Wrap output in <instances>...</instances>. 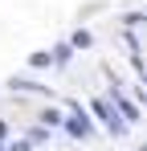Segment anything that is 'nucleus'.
I'll list each match as a JSON object with an SVG mask.
<instances>
[{
    "instance_id": "5",
    "label": "nucleus",
    "mask_w": 147,
    "mask_h": 151,
    "mask_svg": "<svg viewBox=\"0 0 147 151\" xmlns=\"http://www.w3.org/2000/svg\"><path fill=\"white\" fill-rule=\"evenodd\" d=\"M70 45H74V49H90V45H94V37H90L86 29H78V33L70 37Z\"/></svg>"
},
{
    "instance_id": "9",
    "label": "nucleus",
    "mask_w": 147,
    "mask_h": 151,
    "mask_svg": "<svg viewBox=\"0 0 147 151\" xmlns=\"http://www.w3.org/2000/svg\"><path fill=\"white\" fill-rule=\"evenodd\" d=\"M143 86H147V74H143Z\"/></svg>"
},
{
    "instance_id": "1",
    "label": "nucleus",
    "mask_w": 147,
    "mask_h": 151,
    "mask_svg": "<svg viewBox=\"0 0 147 151\" xmlns=\"http://www.w3.org/2000/svg\"><path fill=\"white\" fill-rule=\"evenodd\" d=\"M90 110L102 119V127H106L115 139H122V135H127V119H122V114H119V110H115L106 98H90Z\"/></svg>"
},
{
    "instance_id": "8",
    "label": "nucleus",
    "mask_w": 147,
    "mask_h": 151,
    "mask_svg": "<svg viewBox=\"0 0 147 151\" xmlns=\"http://www.w3.org/2000/svg\"><path fill=\"white\" fill-rule=\"evenodd\" d=\"M4 139H8V127H4V123H0V143H4Z\"/></svg>"
},
{
    "instance_id": "3",
    "label": "nucleus",
    "mask_w": 147,
    "mask_h": 151,
    "mask_svg": "<svg viewBox=\"0 0 147 151\" xmlns=\"http://www.w3.org/2000/svg\"><path fill=\"white\" fill-rule=\"evenodd\" d=\"M110 106L119 110V114L127 119V123H135V119H139V110H135V102H131V98H122V94H110Z\"/></svg>"
},
{
    "instance_id": "10",
    "label": "nucleus",
    "mask_w": 147,
    "mask_h": 151,
    "mask_svg": "<svg viewBox=\"0 0 147 151\" xmlns=\"http://www.w3.org/2000/svg\"><path fill=\"white\" fill-rule=\"evenodd\" d=\"M139 151H147V143H143V147H139Z\"/></svg>"
},
{
    "instance_id": "4",
    "label": "nucleus",
    "mask_w": 147,
    "mask_h": 151,
    "mask_svg": "<svg viewBox=\"0 0 147 151\" xmlns=\"http://www.w3.org/2000/svg\"><path fill=\"white\" fill-rule=\"evenodd\" d=\"M8 86H12V90H33V94H49V90L41 86V82H29V78H12Z\"/></svg>"
},
{
    "instance_id": "7",
    "label": "nucleus",
    "mask_w": 147,
    "mask_h": 151,
    "mask_svg": "<svg viewBox=\"0 0 147 151\" xmlns=\"http://www.w3.org/2000/svg\"><path fill=\"white\" fill-rule=\"evenodd\" d=\"M29 147H33V143L24 139V143H12V147H8V151H29Z\"/></svg>"
},
{
    "instance_id": "6",
    "label": "nucleus",
    "mask_w": 147,
    "mask_h": 151,
    "mask_svg": "<svg viewBox=\"0 0 147 151\" xmlns=\"http://www.w3.org/2000/svg\"><path fill=\"white\" fill-rule=\"evenodd\" d=\"M29 65L33 70H49L53 65V53H29Z\"/></svg>"
},
{
    "instance_id": "2",
    "label": "nucleus",
    "mask_w": 147,
    "mask_h": 151,
    "mask_svg": "<svg viewBox=\"0 0 147 151\" xmlns=\"http://www.w3.org/2000/svg\"><path fill=\"white\" fill-rule=\"evenodd\" d=\"M66 131H70L74 139H90V135H94V127H90V119L82 114V106H78V102H70V119H66Z\"/></svg>"
}]
</instances>
